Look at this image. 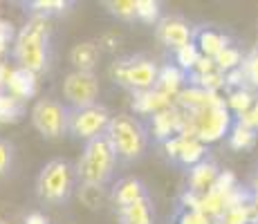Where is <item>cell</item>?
Listing matches in <instances>:
<instances>
[{"label": "cell", "mask_w": 258, "mask_h": 224, "mask_svg": "<svg viewBox=\"0 0 258 224\" xmlns=\"http://www.w3.org/2000/svg\"><path fill=\"white\" fill-rule=\"evenodd\" d=\"M148 197V191H146V184L137 177H123L112 186V193H110V200L117 208H123V206H131V204L144 200Z\"/></svg>", "instance_id": "14"}, {"label": "cell", "mask_w": 258, "mask_h": 224, "mask_svg": "<svg viewBox=\"0 0 258 224\" xmlns=\"http://www.w3.org/2000/svg\"><path fill=\"white\" fill-rule=\"evenodd\" d=\"M68 7H70V3H63V0H34V3H29L32 16L45 18V21H49L56 14H63Z\"/></svg>", "instance_id": "21"}, {"label": "cell", "mask_w": 258, "mask_h": 224, "mask_svg": "<svg viewBox=\"0 0 258 224\" xmlns=\"http://www.w3.org/2000/svg\"><path fill=\"white\" fill-rule=\"evenodd\" d=\"M256 137L258 134L254 130L245 128L240 121L234 119V126L227 134V141H229V148H234V151H247V148H251L256 143Z\"/></svg>", "instance_id": "19"}, {"label": "cell", "mask_w": 258, "mask_h": 224, "mask_svg": "<svg viewBox=\"0 0 258 224\" xmlns=\"http://www.w3.org/2000/svg\"><path fill=\"white\" fill-rule=\"evenodd\" d=\"M188 114L193 117L191 137H196L205 146H209V143L222 139L225 134H229L231 126H234V117L227 110L225 101H218L216 97L211 99L209 106H205L198 112H188Z\"/></svg>", "instance_id": "6"}, {"label": "cell", "mask_w": 258, "mask_h": 224, "mask_svg": "<svg viewBox=\"0 0 258 224\" xmlns=\"http://www.w3.org/2000/svg\"><path fill=\"white\" fill-rule=\"evenodd\" d=\"M198 58H200V52H198V47L193 43H188V45H184V47L175 49V67L180 69V72H184V74L193 72Z\"/></svg>", "instance_id": "24"}, {"label": "cell", "mask_w": 258, "mask_h": 224, "mask_svg": "<svg viewBox=\"0 0 258 224\" xmlns=\"http://www.w3.org/2000/svg\"><path fill=\"white\" fill-rule=\"evenodd\" d=\"M117 217H119V224H155L151 195L131 204V206L117 208Z\"/></svg>", "instance_id": "16"}, {"label": "cell", "mask_w": 258, "mask_h": 224, "mask_svg": "<svg viewBox=\"0 0 258 224\" xmlns=\"http://www.w3.org/2000/svg\"><path fill=\"white\" fill-rule=\"evenodd\" d=\"M12 38H14L12 25L5 23V21H0V54L7 52V47H9V43H12Z\"/></svg>", "instance_id": "31"}, {"label": "cell", "mask_w": 258, "mask_h": 224, "mask_svg": "<svg viewBox=\"0 0 258 224\" xmlns=\"http://www.w3.org/2000/svg\"><path fill=\"white\" fill-rule=\"evenodd\" d=\"M171 108V97L162 94L160 90H148V92L135 94V101H133V110L137 114H157L162 110Z\"/></svg>", "instance_id": "17"}, {"label": "cell", "mask_w": 258, "mask_h": 224, "mask_svg": "<svg viewBox=\"0 0 258 224\" xmlns=\"http://www.w3.org/2000/svg\"><path fill=\"white\" fill-rule=\"evenodd\" d=\"M5 90L9 92V97H14L16 101L23 99H32L36 94V74L23 67H14L5 77Z\"/></svg>", "instance_id": "13"}, {"label": "cell", "mask_w": 258, "mask_h": 224, "mask_svg": "<svg viewBox=\"0 0 258 224\" xmlns=\"http://www.w3.org/2000/svg\"><path fill=\"white\" fill-rule=\"evenodd\" d=\"M12 157H14L12 146L5 139H0V175H5L12 168Z\"/></svg>", "instance_id": "29"}, {"label": "cell", "mask_w": 258, "mask_h": 224, "mask_svg": "<svg viewBox=\"0 0 258 224\" xmlns=\"http://www.w3.org/2000/svg\"><path fill=\"white\" fill-rule=\"evenodd\" d=\"M23 108L21 101H16L14 97L9 94H0V123H7V121H16L21 117Z\"/></svg>", "instance_id": "27"}, {"label": "cell", "mask_w": 258, "mask_h": 224, "mask_svg": "<svg viewBox=\"0 0 258 224\" xmlns=\"http://www.w3.org/2000/svg\"><path fill=\"white\" fill-rule=\"evenodd\" d=\"M177 224H211V220L202 211H184L177 217Z\"/></svg>", "instance_id": "30"}, {"label": "cell", "mask_w": 258, "mask_h": 224, "mask_svg": "<svg viewBox=\"0 0 258 224\" xmlns=\"http://www.w3.org/2000/svg\"><path fill=\"white\" fill-rule=\"evenodd\" d=\"M155 36L164 47L175 52L193 43V25L186 23L182 16H162L155 25Z\"/></svg>", "instance_id": "10"}, {"label": "cell", "mask_w": 258, "mask_h": 224, "mask_svg": "<svg viewBox=\"0 0 258 224\" xmlns=\"http://www.w3.org/2000/svg\"><path fill=\"white\" fill-rule=\"evenodd\" d=\"M63 97L70 110L90 108L99 97V79L94 72H70L63 81Z\"/></svg>", "instance_id": "9"}, {"label": "cell", "mask_w": 258, "mask_h": 224, "mask_svg": "<svg viewBox=\"0 0 258 224\" xmlns=\"http://www.w3.org/2000/svg\"><path fill=\"white\" fill-rule=\"evenodd\" d=\"M240 72H242L245 83H249L251 88H258V47L251 49L247 56H242Z\"/></svg>", "instance_id": "26"}, {"label": "cell", "mask_w": 258, "mask_h": 224, "mask_svg": "<svg viewBox=\"0 0 258 224\" xmlns=\"http://www.w3.org/2000/svg\"><path fill=\"white\" fill-rule=\"evenodd\" d=\"M14 61L18 67L38 74L49 65V21L32 16L14 43Z\"/></svg>", "instance_id": "3"}, {"label": "cell", "mask_w": 258, "mask_h": 224, "mask_svg": "<svg viewBox=\"0 0 258 224\" xmlns=\"http://www.w3.org/2000/svg\"><path fill=\"white\" fill-rule=\"evenodd\" d=\"M251 224H258V222H251Z\"/></svg>", "instance_id": "34"}, {"label": "cell", "mask_w": 258, "mask_h": 224, "mask_svg": "<svg viewBox=\"0 0 258 224\" xmlns=\"http://www.w3.org/2000/svg\"><path fill=\"white\" fill-rule=\"evenodd\" d=\"M106 137L115 151L119 164L140 162L151 146V130L146 128V123L140 117L128 112L112 114L106 128Z\"/></svg>", "instance_id": "1"}, {"label": "cell", "mask_w": 258, "mask_h": 224, "mask_svg": "<svg viewBox=\"0 0 258 224\" xmlns=\"http://www.w3.org/2000/svg\"><path fill=\"white\" fill-rule=\"evenodd\" d=\"M254 101H256V97L249 92L247 88H240V90H234V92H229V99H227V110L231 112V117L238 119V117H242L247 110H249L251 106H254Z\"/></svg>", "instance_id": "20"}, {"label": "cell", "mask_w": 258, "mask_h": 224, "mask_svg": "<svg viewBox=\"0 0 258 224\" xmlns=\"http://www.w3.org/2000/svg\"><path fill=\"white\" fill-rule=\"evenodd\" d=\"M25 224H47V217L43 213H29L25 217Z\"/></svg>", "instance_id": "33"}, {"label": "cell", "mask_w": 258, "mask_h": 224, "mask_svg": "<svg viewBox=\"0 0 258 224\" xmlns=\"http://www.w3.org/2000/svg\"><path fill=\"white\" fill-rule=\"evenodd\" d=\"M0 224H3V222H0Z\"/></svg>", "instance_id": "35"}, {"label": "cell", "mask_w": 258, "mask_h": 224, "mask_svg": "<svg viewBox=\"0 0 258 224\" xmlns=\"http://www.w3.org/2000/svg\"><path fill=\"white\" fill-rule=\"evenodd\" d=\"M117 155L112 151L110 141L106 134L86 141V148L81 153V159L74 168H77V177L81 186L92 188H106L112 184L117 171Z\"/></svg>", "instance_id": "2"}, {"label": "cell", "mask_w": 258, "mask_h": 224, "mask_svg": "<svg viewBox=\"0 0 258 224\" xmlns=\"http://www.w3.org/2000/svg\"><path fill=\"white\" fill-rule=\"evenodd\" d=\"M103 7L119 21H135V0H106Z\"/></svg>", "instance_id": "25"}, {"label": "cell", "mask_w": 258, "mask_h": 224, "mask_svg": "<svg viewBox=\"0 0 258 224\" xmlns=\"http://www.w3.org/2000/svg\"><path fill=\"white\" fill-rule=\"evenodd\" d=\"M32 123L45 139H61L66 134L68 108L54 99H41L32 108Z\"/></svg>", "instance_id": "8"}, {"label": "cell", "mask_w": 258, "mask_h": 224, "mask_svg": "<svg viewBox=\"0 0 258 224\" xmlns=\"http://www.w3.org/2000/svg\"><path fill=\"white\" fill-rule=\"evenodd\" d=\"M110 110L101 103H94L90 108H79V110H70L68 108V123L66 132L72 134L74 139L81 141H90V139L106 134V128L110 123Z\"/></svg>", "instance_id": "7"}, {"label": "cell", "mask_w": 258, "mask_h": 224, "mask_svg": "<svg viewBox=\"0 0 258 224\" xmlns=\"http://www.w3.org/2000/svg\"><path fill=\"white\" fill-rule=\"evenodd\" d=\"M249 193H251V200L258 206V168L254 171V175H251V182H249Z\"/></svg>", "instance_id": "32"}, {"label": "cell", "mask_w": 258, "mask_h": 224, "mask_svg": "<svg viewBox=\"0 0 258 224\" xmlns=\"http://www.w3.org/2000/svg\"><path fill=\"white\" fill-rule=\"evenodd\" d=\"M135 18L146 25H157L162 18V3L157 0H135Z\"/></svg>", "instance_id": "23"}, {"label": "cell", "mask_w": 258, "mask_h": 224, "mask_svg": "<svg viewBox=\"0 0 258 224\" xmlns=\"http://www.w3.org/2000/svg\"><path fill=\"white\" fill-rule=\"evenodd\" d=\"M160 65L146 56H123L110 65V77L117 86L131 90L133 94L148 92L157 86Z\"/></svg>", "instance_id": "5"}, {"label": "cell", "mask_w": 258, "mask_h": 224, "mask_svg": "<svg viewBox=\"0 0 258 224\" xmlns=\"http://www.w3.org/2000/svg\"><path fill=\"white\" fill-rule=\"evenodd\" d=\"M218 175H220V168H218V164L213 162V159H202L200 164H196V166L188 168V175H186V193H191V195H207V193L211 191V186L216 184Z\"/></svg>", "instance_id": "11"}, {"label": "cell", "mask_w": 258, "mask_h": 224, "mask_svg": "<svg viewBox=\"0 0 258 224\" xmlns=\"http://www.w3.org/2000/svg\"><path fill=\"white\" fill-rule=\"evenodd\" d=\"M184 81H186L184 72H180L175 65H164V67H160V74H157L155 90H160V92L166 94V97H175V94H180Z\"/></svg>", "instance_id": "18"}, {"label": "cell", "mask_w": 258, "mask_h": 224, "mask_svg": "<svg viewBox=\"0 0 258 224\" xmlns=\"http://www.w3.org/2000/svg\"><path fill=\"white\" fill-rule=\"evenodd\" d=\"M213 63H216V69L220 74L234 72V69H238L242 63V52L236 47V45H229V47H225L216 58H213Z\"/></svg>", "instance_id": "22"}, {"label": "cell", "mask_w": 258, "mask_h": 224, "mask_svg": "<svg viewBox=\"0 0 258 224\" xmlns=\"http://www.w3.org/2000/svg\"><path fill=\"white\" fill-rule=\"evenodd\" d=\"M193 45L198 47L200 56L216 58L225 47L231 45V38L225 32L213 27H193Z\"/></svg>", "instance_id": "12"}, {"label": "cell", "mask_w": 258, "mask_h": 224, "mask_svg": "<svg viewBox=\"0 0 258 224\" xmlns=\"http://www.w3.org/2000/svg\"><path fill=\"white\" fill-rule=\"evenodd\" d=\"M236 121H240L245 128H249V130H254L258 134V99L254 101V106H251L249 110L242 114V117H238Z\"/></svg>", "instance_id": "28"}, {"label": "cell", "mask_w": 258, "mask_h": 224, "mask_svg": "<svg viewBox=\"0 0 258 224\" xmlns=\"http://www.w3.org/2000/svg\"><path fill=\"white\" fill-rule=\"evenodd\" d=\"M79 188L77 168L66 159H52L45 164L38 175L36 193L43 202L49 204H66Z\"/></svg>", "instance_id": "4"}, {"label": "cell", "mask_w": 258, "mask_h": 224, "mask_svg": "<svg viewBox=\"0 0 258 224\" xmlns=\"http://www.w3.org/2000/svg\"><path fill=\"white\" fill-rule=\"evenodd\" d=\"M101 56V47L92 41H83L79 45H74L70 52V61L74 65V72H94Z\"/></svg>", "instance_id": "15"}]
</instances>
